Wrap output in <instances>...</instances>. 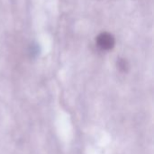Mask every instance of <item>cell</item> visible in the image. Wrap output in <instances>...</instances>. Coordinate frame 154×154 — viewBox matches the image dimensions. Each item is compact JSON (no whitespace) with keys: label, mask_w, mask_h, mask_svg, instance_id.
Instances as JSON below:
<instances>
[{"label":"cell","mask_w":154,"mask_h":154,"mask_svg":"<svg viewBox=\"0 0 154 154\" xmlns=\"http://www.w3.org/2000/svg\"><path fill=\"white\" fill-rule=\"evenodd\" d=\"M97 44L103 50H110L115 45V38L108 33H102L97 37Z\"/></svg>","instance_id":"6da1fadb"},{"label":"cell","mask_w":154,"mask_h":154,"mask_svg":"<svg viewBox=\"0 0 154 154\" xmlns=\"http://www.w3.org/2000/svg\"><path fill=\"white\" fill-rule=\"evenodd\" d=\"M118 65H119V68H120V69H122L123 71H126L127 64H126V62H125V61H124V60L120 61L119 64H118Z\"/></svg>","instance_id":"7a4b0ae2"}]
</instances>
